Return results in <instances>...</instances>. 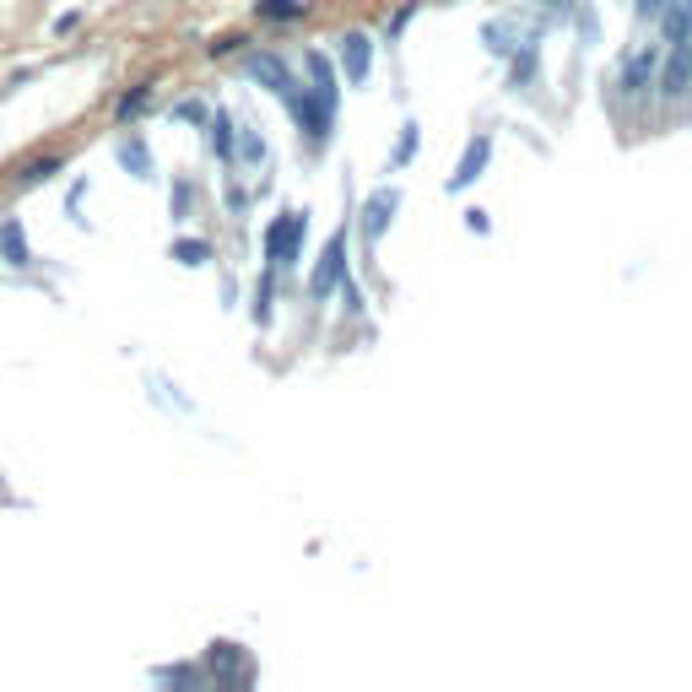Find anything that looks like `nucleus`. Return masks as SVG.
<instances>
[{
  "instance_id": "obj_18",
  "label": "nucleus",
  "mask_w": 692,
  "mask_h": 692,
  "mask_svg": "<svg viewBox=\"0 0 692 692\" xmlns=\"http://www.w3.org/2000/svg\"><path fill=\"white\" fill-rule=\"evenodd\" d=\"M244 157H249V163H260V157H265V141L255 136V130H244Z\"/></svg>"
},
{
  "instance_id": "obj_6",
  "label": "nucleus",
  "mask_w": 692,
  "mask_h": 692,
  "mask_svg": "<svg viewBox=\"0 0 692 692\" xmlns=\"http://www.w3.org/2000/svg\"><path fill=\"white\" fill-rule=\"evenodd\" d=\"M336 65H341V76L352 87H363L368 71H374V38H368V33H346L341 49H336Z\"/></svg>"
},
{
  "instance_id": "obj_11",
  "label": "nucleus",
  "mask_w": 692,
  "mask_h": 692,
  "mask_svg": "<svg viewBox=\"0 0 692 692\" xmlns=\"http://www.w3.org/2000/svg\"><path fill=\"white\" fill-rule=\"evenodd\" d=\"M146 103H152V87H136V92H125V98H119V119H136L141 109H146Z\"/></svg>"
},
{
  "instance_id": "obj_15",
  "label": "nucleus",
  "mask_w": 692,
  "mask_h": 692,
  "mask_svg": "<svg viewBox=\"0 0 692 692\" xmlns=\"http://www.w3.org/2000/svg\"><path fill=\"white\" fill-rule=\"evenodd\" d=\"M411 17H417V0H406V6H401V11H395V17H390V28H384V33H390V38H401V28H406Z\"/></svg>"
},
{
  "instance_id": "obj_10",
  "label": "nucleus",
  "mask_w": 692,
  "mask_h": 692,
  "mask_svg": "<svg viewBox=\"0 0 692 692\" xmlns=\"http://www.w3.org/2000/svg\"><path fill=\"white\" fill-rule=\"evenodd\" d=\"M211 146H217V157H233V119L228 114L211 119Z\"/></svg>"
},
{
  "instance_id": "obj_16",
  "label": "nucleus",
  "mask_w": 692,
  "mask_h": 692,
  "mask_svg": "<svg viewBox=\"0 0 692 692\" xmlns=\"http://www.w3.org/2000/svg\"><path fill=\"white\" fill-rule=\"evenodd\" d=\"M411 152H417V125H406V130H401V146H395V168H401Z\"/></svg>"
},
{
  "instance_id": "obj_8",
  "label": "nucleus",
  "mask_w": 692,
  "mask_h": 692,
  "mask_svg": "<svg viewBox=\"0 0 692 692\" xmlns=\"http://www.w3.org/2000/svg\"><path fill=\"white\" fill-rule=\"evenodd\" d=\"M660 33H665V44H682V38L692 33V0H665Z\"/></svg>"
},
{
  "instance_id": "obj_14",
  "label": "nucleus",
  "mask_w": 692,
  "mask_h": 692,
  "mask_svg": "<svg viewBox=\"0 0 692 692\" xmlns=\"http://www.w3.org/2000/svg\"><path fill=\"white\" fill-rule=\"evenodd\" d=\"M6 260H11V265H22V260H28V238H22L17 228H6Z\"/></svg>"
},
{
  "instance_id": "obj_20",
  "label": "nucleus",
  "mask_w": 692,
  "mask_h": 692,
  "mask_svg": "<svg viewBox=\"0 0 692 692\" xmlns=\"http://www.w3.org/2000/svg\"><path fill=\"white\" fill-rule=\"evenodd\" d=\"M465 228H471V233H487V228H492L487 211H465Z\"/></svg>"
},
{
  "instance_id": "obj_7",
  "label": "nucleus",
  "mask_w": 692,
  "mask_h": 692,
  "mask_svg": "<svg viewBox=\"0 0 692 692\" xmlns=\"http://www.w3.org/2000/svg\"><path fill=\"white\" fill-rule=\"evenodd\" d=\"M487 157H492V136L482 130V136H476V141H471V146H465V152H460V168L449 173V190L460 195V190H465V184H471V179H482Z\"/></svg>"
},
{
  "instance_id": "obj_17",
  "label": "nucleus",
  "mask_w": 692,
  "mask_h": 692,
  "mask_svg": "<svg viewBox=\"0 0 692 692\" xmlns=\"http://www.w3.org/2000/svg\"><path fill=\"white\" fill-rule=\"evenodd\" d=\"M633 11H638V22H644V17L660 22V17H665V0H633Z\"/></svg>"
},
{
  "instance_id": "obj_9",
  "label": "nucleus",
  "mask_w": 692,
  "mask_h": 692,
  "mask_svg": "<svg viewBox=\"0 0 692 692\" xmlns=\"http://www.w3.org/2000/svg\"><path fill=\"white\" fill-rule=\"evenodd\" d=\"M303 11H309V0H260L255 17L260 22H298Z\"/></svg>"
},
{
  "instance_id": "obj_19",
  "label": "nucleus",
  "mask_w": 692,
  "mask_h": 692,
  "mask_svg": "<svg viewBox=\"0 0 692 692\" xmlns=\"http://www.w3.org/2000/svg\"><path fill=\"white\" fill-rule=\"evenodd\" d=\"M541 6H547V17H574V0H541Z\"/></svg>"
},
{
  "instance_id": "obj_1",
  "label": "nucleus",
  "mask_w": 692,
  "mask_h": 692,
  "mask_svg": "<svg viewBox=\"0 0 692 692\" xmlns=\"http://www.w3.org/2000/svg\"><path fill=\"white\" fill-rule=\"evenodd\" d=\"M303 233H309V217H303V211H282V217L265 228V260H271L276 271H287L303 249Z\"/></svg>"
},
{
  "instance_id": "obj_12",
  "label": "nucleus",
  "mask_w": 692,
  "mask_h": 692,
  "mask_svg": "<svg viewBox=\"0 0 692 692\" xmlns=\"http://www.w3.org/2000/svg\"><path fill=\"white\" fill-rule=\"evenodd\" d=\"M55 168H60V157H44V163H28V168L17 173V184H38V179H49V173H55Z\"/></svg>"
},
{
  "instance_id": "obj_13",
  "label": "nucleus",
  "mask_w": 692,
  "mask_h": 692,
  "mask_svg": "<svg viewBox=\"0 0 692 692\" xmlns=\"http://www.w3.org/2000/svg\"><path fill=\"white\" fill-rule=\"evenodd\" d=\"M173 255H179L184 265H201V260L211 255V249L201 244V238H184V244H173Z\"/></svg>"
},
{
  "instance_id": "obj_2",
  "label": "nucleus",
  "mask_w": 692,
  "mask_h": 692,
  "mask_svg": "<svg viewBox=\"0 0 692 692\" xmlns=\"http://www.w3.org/2000/svg\"><path fill=\"white\" fill-rule=\"evenodd\" d=\"M660 98L671 103V109H682L692 103V33L682 44H665V76H660Z\"/></svg>"
},
{
  "instance_id": "obj_5",
  "label": "nucleus",
  "mask_w": 692,
  "mask_h": 692,
  "mask_svg": "<svg viewBox=\"0 0 692 692\" xmlns=\"http://www.w3.org/2000/svg\"><path fill=\"white\" fill-rule=\"evenodd\" d=\"M341 276H346V228H341V233H330L325 255H319L314 276H309V292H314V298H330V292L341 287Z\"/></svg>"
},
{
  "instance_id": "obj_3",
  "label": "nucleus",
  "mask_w": 692,
  "mask_h": 692,
  "mask_svg": "<svg viewBox=\"0 0 692 692\" xmlns=\"http://www.w3.org/2000/svg\"><path fill=\"white\" fill-rule=\"evenodd\" d=\"M655 71H660V49H655V44H649V49H633V55L622 60V71H617L622 103H644L649 87H655Z\"/></svg>"
},
{
  "instance_id": "obj_4",
  "label": "nucleus",
  "mask_w": 692,
  "mask_h": 692,
  "mask_svg": "<svg viewBox=\"0 0 692 692\" xmlns=\"http://www.w3.org/2000/svg\"><path fill=\"white\" fill-rule=\"evenodd\" d=\"M395 211H401V190H390V184H384V190H374V195L363 201V244H368V255L379 249V238H384V228L395 222Z\"/></svg>"
}]
</instances>
